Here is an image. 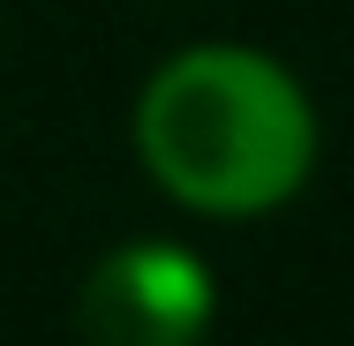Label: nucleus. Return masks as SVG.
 <instances>
[{"label": "nucleus", "instance_id": "1", "mask_svg": "<svg viewBox=\"0 0 354 346\" xmlns=\"http://www.w3.org/2000/svg\"><path fill=\"white\" fill-rule=\"evenodd\" d=\"M136 158L181 211L257 218L279 211L317 166L309 90L249 46H189L143 83Z\"/></svg>", "mask_w": 354, "mask_h": 346}, {"label": "nucleus", "instance_id": "2", "mask_svg": "<svg viewBox=\"0 0 354 346\" xmlns=\"http://www.w3.org/2000/svg\"><path fill=\"white\" fill-rule=\"evenodd\" d=\"M218 316L212 271L181 241H121L75 294L83 346H204Z\"/></svg>", "mask_w": 354, "mask_h": 346}]
</instances>
